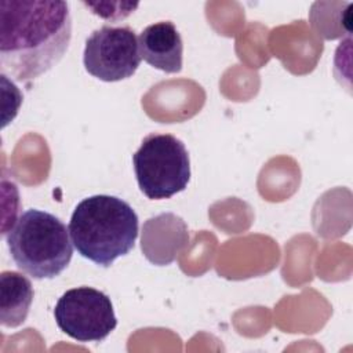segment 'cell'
Returning <instances> with one entry per match:
<instances>
[{"label":"cell","mask_w":353,"mask_h":353,"mask_svg":"<svg viewBox=\"0 0 353 353\" xmlns=\"http://www.w3.org/2000/svg\"><path fill=\"white\" fill-rule=\"evenodd\" d=\"M69 233L81 256L108 268L134 248L138 215L127 201L116 196L95 194L76 205Z\"/></svg>","instance_id":"2"},{"label":"cell","mask_w":353,"mask_h":353,"mask_svg":"<svg viewBox=\"0 0 353 353\" xmlns=\"http://www.w3.org/2000/svg\"><path fill=\"white\" fill-rule=\"evenodd\" d=\"M33 301L30 280L14 270L0 274V321L1 325L15 328L25 323Z\"/></svg>","instance_id":"9"},{"label":"cell","mask_w":353,"mask_h":353,"mask_svg":"<svg viewBox=\"0 0 353 353\" xmlns=\"http://www.w3.org/2000/svg\"><path fill=\"white\" fill-rule=\"evenodd\" d=\"M141 58L150 66L165 73L182 70V37L170 21L156 22L142 30L138 39Z\"/></svg>","instance_id":"8"},{"label":"cell","mask_w":353,"mask_h":353,"mask_svg":"<svg viewBox=\"0 0 353 353\" xmlns=\"http://www.w3.org/2000/svg\"><path fill=\"white\" fill-rule=\"evenodd\" d=\"M72 18L66 1L1 0V73L28 81L50 70L66 52Z\"/></svg>","instance_id":"1"},{"label":"cell","mask_w":353,"mask_h":353,"mask_svg":"<svg viewBox=\"0 0 353 353\" xmlns=\"http://www.w3.org/2000/svg\"><path fill=\"white\" fill-rule=\"evenodd\" d=\"M69 228L55 215L30 208L22 212L6 234L15 265L33 279H54L69 265L73 243Z\"/></svg>","instance_id":"3"},{"label":"cell","mask_w":353,"mask_h":353,"mask_svg":"<svg viewBox=\"0 0 353 353\" xmlns=\"http://www.w3.org/2000/svg\"><path fill=\"white\" fill-rule=\"evenodd\" d=\"M57 325L77 342H101L117 325L110 298L92 287H76L62 294L54 307Z\"/></svg>","instance_id":"5"},{"label":"cell","mask_w":353,"mask_h":353,"mask_svg":"<svg viewBox=\"0 0 353 353\" xmlns=\"http://www.w3.org/2000/svg\"><path fill=\"white\" fill-rule=\"evenodd\" d=\"M132 163L141 192L152 200L172 197L190 179L189 153L171 134H149L132 154Z\"/></svg>","instance_id":"4"},{"label":"cell","mask_w":353,"mask_h":353,"mask_svg":"<svg viewBox=\"0 0 353 353\" xmlns=\"http://www.w3.org/2000/svg\"><path fill=\"white\" fill-rule=\"evenodd\" d=\"M141 241L142 251L152 263L168 265L189 241L186 223L174 214H160L145 222Z\"/></svg>","instance_id":"7"},{"label":"cell","mask_w":353,"mask_h":353,"mask_svg":"<svg viewBox=\"0 0 353 353\" xmlns=\"http://www.w3.org/2000/svg\"><path fill=\"white\" fill-rule=\"evenodd\" d=\"M139 43L130 26H102L85 40L84 68L102 81H120L131 77L141 63Z\"/></svg>","instance_id":"6"}]
</instances>
